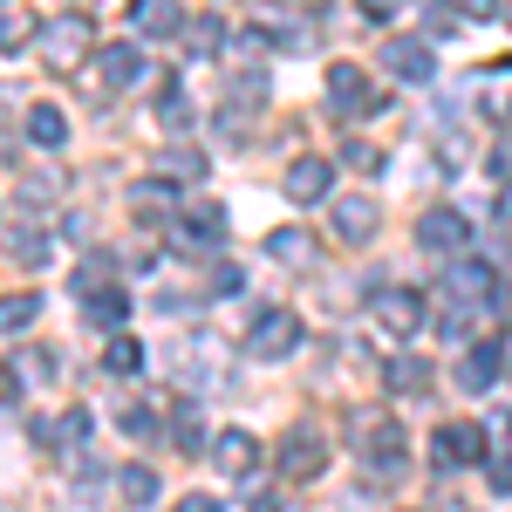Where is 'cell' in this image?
<instances>
[{
	"mask_svg": "<svg viewBox=\"0 0 512 512\" xmlns=\"http://www.w3.org/2000/svg\"><path fill=\"white\" fill-rule=\"evenodd\" d=\"M301 349V315L294 308H267V315H253V328H246V355L253 362H280V355Z\"/></svg>",
	"mask_w": 512,
	"mask_h": 512,
	"instance_id": "1",
	"label": "cell"
},
{
	"mask_svg": "<svg viewBox=\"0 0 512 512\" xmlns=\"http://www.w3.org/2000/svg\"><path fill=\"white\" fill-rule=\"evenodd\" d=\"M89 14H55L48 28H41V55H48V69H82V55H89Z\"/></svg>",
	"mask_w": 512,
	"mask_h": 512,
	"instance_id": "2",
	"label": "cell"
},
{
	"mask_svg": "<svg viewBox=\"0 0 512 512\" xmlns=\"http://www.w3.org/2000/svg\"><path fill=\"white\" fill-rule=\"evenodd\" d=\"M431 458H437V472H458V465H485V431H478V424H437Z\"/></svg>",
	"mask_w": 512,
	"mask_h": 512,
	"instance_id": "3",
	"label": "cell"
},
{
	"mask_svg": "<svg viewBox=\"0 0 512 512\" xmlns=\"http://www.w3.org/2000/svg\"><path fill=\"white\" fill-rule=\"evenodd\" d=\"M355 431H362V458H369V472H376V478H403V431H396V424L362 417Z\"/></svg>",
	"mask_w": 512,
	"mask_h": 512,
	"instance_id": "4",
	"label": "cell"
},
{
	"mask_svg": "<svg viewBox=\"0 0 512 512\" xmlns=\"http://www.w3.org/2000/svg\"><path fill=\"white\" fill-rule=\"evenodd\" d=\"M280 192L294 198V205H321V198L335 192V164L328 158H294L287 178H280Z\"/></svg>",
	"mask_w": 512,
	"mask_h": 512,
	"instance_id": "5",
	"label": "cell"
},
{
	"mask_svg": "<svg viewBox=\"0 0 512 512\" xmlns=\"http://www.w3.org/2000/svg\"><path fill=\"white\" fill-rule=\"evenodd\" d=\"M144 76V55H137V48H130V41H123V48H103V55H96V69H89V89H96V96H110V89H130V82Z\"/></svg>",
	"mask_w": 512,
	"mask_h": 512,
	"instance_id": "6",
	"label": "cell"
},
{
	"mask_svg": "<svg viewBox=\"0 0 512 512\" xmlns=\"http://www.w3.org/2000/svg\"><path fill=\"white\" fill-rule=\"evenodd\" d=\"M417 246H424V253H465V246H472L465 212H451V205H444V212H424V219H417Z\"/></svg>",
	"mask_w": 512,
	"mask_h": 512,
	"instance_id": "7",
	"label": "cell"
},
{
	"mask_svg": "<svg viewBox=\"0 0 512 512\" xmlns=\"http://www.w3.org/2000/svg\"><path fill=\"white\" fill-rule=\"evenodd\" d=\"M383 62H390V76H396V82H431V76H437L431 41H417V35H390Z\"/></svg>",
	"mask_w": 512,
	"mask_h": 512,
	"instance_id": "8",
	"label": "cell"
},
{
	"mask_svg": "<svg viewBox=\"0 0 512 512\" xmlns=\"http://www.w3.org/2000/svg\"><path fill=\"white\" fill-rule=\"evenodd\" d=\"M369 308H376V328H383V335H417V328H424V301H417L410 287H390V294H376Z\"/></svg>",
	"mask_w": 512,
	"mask_h": 512,
	"instance_id": "9",
	"label": "cell"
},
{
	"mask_svg": "<svg viewBox=\"0 0 512 512\" xmlns=\"http://www.w3.org/2000/svg\"><path fill=\"white\" fill-rule=\"evenodd\" d=\"M383 226V212H376V198H335V239H349V246H369Z\"/></svg>",
	"mask_w": 512,
	"mask_h": 512,
	"instance_id": "10",
	"label": "cell"
},
{
	"mask_svg": "<svg viewBox=\"0 0 512 512\" xmlns=\"http://www.w3.org/2000/svg\"><path fill=\"white\" fill-rule=\"evenodd\" d=\"M321 465H328V444H321V431H308V424L280 444V478H315Z\"/></svg>",
	"mask_w": 512,
	"mask_h": 512,
	"instance_id": "11",
	"label": "cell"
},
{
	"mask_svg": "<svg viewBox=\"0 0 512 512\" xmlns=\"http://www.w3.org/2000/svg\"><path fill=\"white\" fill-rule=\"evenodd\" d=\"M328 110H335V117L369 110V82H362V69H355V62H335V69H328Z\"/></svg>",
	"mask_w": 512,
	"mask_h": 512,
	"instance_id": "12",
	"label": "cell"
},
{
	"mask_svg": "<svg viewBox=\"0 0 512 512\" xmlns=\"http://www.w3.org/2000/svg\"><path fill=\"white\" fill-rule=\"evenodd\" d=\"M219 239H226V212H219V205H205V212H192V219H178L171 246H185V253H205V246H219Z\"/></svg>",
	"mask_w": 512,
	"mask_h": 512,
	"instance_id": "13",
	"label": "cell"
},
{
	"mask_svg": "<svg viewBox=\"0 0 512 512\" xmlns=\"http://www.w3.org/2000/svg\"><path fill=\"white\" fill-rule=\"evenodd\" d=\"M492 280H499V274H492L485 260H458V267L444 274V287H451V301H499Z\"/></svg>",
	"mask_w": 512,
	"mask_h": 512,
	"instance_id": "14",
	"label": "cell"
},
{
	"mask_svg": "<svg viewBox=\"0 0 512 512\" xmlns=\"http://www.w3.org/2000/svg\"><path fill=\"white\" fill-rule=\"evenodd\" d=\"M130 21H137V35H151V41H171V35H185L192 21L178 14V7H164V0H137L130 7Z\"/></svg>",
	"mask_w": 512,
	"mask_h": 512,
	"instance_id": "15",
	"label": "cell"
},
{
	"mask_svg": "<svg viewBox=\"0 0 512 512\" xmlns=\"http://www.w3.org/2000/svg\"><path fill=\"white\" fill-rule=\"evenodd\" d=\"M499 369H506V342H478V349L458 362V390H485Z\"/></svg>",
	"mask_w": 512,
	"mask_h": 512,
	"instance_id": "16",
	"label": "cell"
},
{
	"mask_svg": "<svg viewBox=\"0 0 512 512\" xmlns=\"http://www.w3.org/2000/svg\"><path fill=\"white\" fill-rule=\"evenodd\" d=\"M253 458H260V451H253V437L246 431H226V437H212V465H219V472H253Z\"/></svg>",
	"mask_w": 512,
	"mask_h": 512,
	"instance_id": "17",
	"label": "cell"
},
{
	"mask_svg": "<svg viewBox=\"0 0 512 512\" xmlns=\"http://www.w3.org/2000/svg\"><path fill=\"white\" fill-rule=\"evenodd\" d=\"M62 137H69V117H62L55 103H35V110H28V144H41V151H62Z\"/></svg>",
	"mask_w": 512,
	"mask_h": 512,
	"instance_id": "18",
	"label": "cell"
},
{
	"mask_svg": "<svg viewBox=\"0 0 512 512\" xmlns=\"http://www.w3.org/2000/svg\"><path fill=\"white\" fill-rule=\"evenodd\" d=\"M185 48H192V62H212V55L226 48V21H219V14H192V28H185Z\"/></svg>",
	"mask_w": 512,
	"mask_h": 512,
	"instance_id": "19",
	"label": "cell"
},
{
	"mask_svg": "<svg viewBox=\"0 0 512 512\" xmlns=\"http://www.w3.org/2000/svg\"><path fill=\"white\" fill-rule=\"evenodd\" d=\"M383 376H390L396 396H424V383H431V362H424V355H390V369H383Z\"/></svg>",
	"mask_w": 512,
	"mask_h": 512,
	"instance_id": "20",
	"label": "cell"
},
{
	"mask_svg": "<svg viewBox=\"0 0 512 512\" xmlns=\"http://www.w3.org/2000/svg\"><path fill=\"white\" fill-rule=\"evenodd\" d=\"M117 492H123V506H158V472L151 465H123Z\"/></svg>",
	"mask_w": 512,
	"mask_h": 512,
	"instance_id": "21",
	"label": "cell"
},
{
	"mask_svg": "<svg viewBox=\"0 0 512 512\" xmlns=\"http://www.w3.org/2000/svg\"><path fill=\"white\" fill-rule=\"evenodd\" d=\"M35 315H41V294H0V335L35 328Z\"/></svg>",
	"mask_w": 512,
	"mask_h": 512,
	"instance_id": "22",
	"label": "cell"
},
{
	"mask_svg": "<svg viewBox=\"0 0 512 512\" xmlns=\"http://www.w3.org/2000/svg\"><path fill=\"white\" fill-rule=\"evenodd\" d=\"M7 260H14V267H41V260H48V233L14 226V233H7Z\"/></svg>",
	"mask_w": 512,
	"mask_h": 512,
	"instance_id": "23",
	"label": "cell"
},
{
	"mask_svg": "<svg viewBox=\"0 0 512 512\" xmlns=\"http://www.w3.org/2000/svg\"><path fill=\"white\" fill-rule=\"evenodd\" d=\"M267 253H274L280 267H308V260H315V239L287 226V233H274V239H267Z\"/></svg>",
	"mask_w": 512,
	"mask_h": 512,
	"instance_id": "24",
	"label": "cell"
},
{
	"mask_svg": "<svg viewBox=\"0 0 512 512\" xmlns=\"http://www.w3.org/2000/svg\"><path fill=\"white\" fill-rule=\"evenodd\" d=\"M35 35H41V28L28 21V14H21V7H7V14H0V55H14V48H28Z\"/></svg>",
	"mask_w": 512,
	"mask_h": 512,
	"instance_id": "25",
	"label": "cell"
},
{
	"mask_svg": "<svg viewBox=\"0 0 512 512\" xmlns=\"http://www.w3.org/2000/svg\"><path fill=\"white\" fill-rule=\"evenodd\" d=\"M171 178H178V185H192V178H205V158H198L192 144H178V151H164V185H171Z\"/></svg>",
	"mask_w": 512,
	"mask_h": 512,
	"instance_id": "26",
	"label": "cell"
},
{
	"mask_svg": "<svg viewBox=\"0 0 512 512\" xmlns=\"http://www.w3.org/2000/svg\"><path fill=\"white\" fill-rule=\"evenodd\" d=\"M62 192H69L62 171H28V178H21V198H28V205H48V198H62Z\"/></svg>",
	"mask_w": 512,
	"mask_h": 512,
	"instance_id": "27",
	"label": "cell"
},
{
	"mask_svg": "<svg viewBox=\"0 0 512 512\" xmlns=\"http://www.w3.org/2000/svg\"><path fill=\"white\" fill-rule=\"evenodd\" d=\"M158 123H164V130H185V123H192V103H185V89H178V82L158 96Z\"/></svg>",
	"mask_w": 512,
	"mask_h": 512,
	"instance_id": "28",
	"label": "cell"
},
{
	"mask_svg": "<svg viewBox=\"0 0 512 512\" xmlns=\"http://www.w3.org/2000/svg\"><path fill=\"white\" fill-rule=\"evenodd\" d=\"M137 362H144V349H137V342H130V335H117V342H110V349H103V369H110V376H130V369H137Z\"/></svg>",
	"mask_w": 512,
	"mask_h": 512,
	"instance_id": "29",
	"label": "cell"
},
{
	"mask_svg": "<svg viewBox=\"0 0 512 512\" xmlns=\"http://www.w3.org/2000/svg\"><path fill=\"white\" fill-rule=\"evenodd\" d=\"M123 315H130V301H123V294H96V301H89V321H96V328H117Z\"/></svg>",
	"mask_w": 512,
	"mask_h": 512,
	"instance_id": "30",
	"label": "cell"
},
{
	"mask_svg": "<svg viewBox=\"0 0 512 512\" xmlns=\"http://www.w3.org/2000/svg\"><path fill=\"white\" fill-rule=\"evenodd\" d=\"M171 437H178V451H198V410H192V403L171 410Z\"/></svg>",
	"mask_w": 512,
	"mask_h": 512,
	"instance_id": "31",
	"label": "cell"
},
{
	"mask_svg": "<svg viewBox=\"0 0 512 512\" xmlns=\"http://www.w3.org/2000/svg\"><path fill=\"white\" fill-rule=\"evenodd\" d=\"M342 164H349V171H383V151L362 144V137H349V144H342Z\"/></svg>",
	"mask_w": 512,
	"mask_h": 512,
	"instance_id": "32",
	"label": "cell"
},
{
	"mask_svg": "<svg viewBox=\"0 0 512 512\" xmlns=\"http://www.w3.org/2000/svg\"><path fill=\"white\" fill-rule=\"evenodd\" d=\"M205 287H212V294H239V287H246V274H239V267H212V280H205Z\"/></svg>",
	"mask_w": 512,
	"mask_h": 512,
	"instance_id": "33",
	"label": "cell"
},
{
	"mask_svg": "<svg viewBox=\"0 0 512 512\" xmlns=\"http://www.w3.org/2000/svg\"><path fill=\"white\" fill-rule=\"evenodd\" d=\"M55 431L69 437V444H82V437H89V410H62V424H55Z\"/></svg>",
	"mask_w": 512,
	"mask_h": 512,
	"instance_id": "34",
	"label": "cell"
},
{
	"mask_svg": "<svg viewBox=\"0 0 512 512\" xmlns=\"http://www.w3.org/2000/svg\"><path fill=\"white\" fill-rule=\"evenodd\" d=\"M178 512H226V499H212V492H192V499H185Z\"/></svg>",
	"mask_w": 512,
	"mask_h": 512,
	"instance_id": "35",
	"label": "cell"
},
{
	"mask_svg": "<svg viewBox=\"0 0 512 512\" xmlns=\"http://www.w3.org/2000/svg\"><path fill=\"white\" fill-rule=\"evenodd\" d=\"M21 369H28V376H55V355H48V349H35L28 362H21Z\"/></svg>",
	"mask_w": 512,
	"mask_h": 512,
	"instance_id": "36",
	"label": "cell"
},
{
	"mask_svg": "<svg viewBox=\"0 0 512 512\" xmlns=\"http://www.w3.org/2000/svg\"><path fill=\"white\" fill-rule=\"evenodd\" d=\"M492 485H499V492H512V465H506V458L492 465Z\"/></svg>",
	"mask_w": 512,
	"mask_h": 512,
	"instance_id": "37",
	"label": "cell"
},
{
	"mask_svg": "<svg viewBox=\"0 0 512 512\" xmlns=\"http://www.w3.org/2000/svg\"><path fill=\"white\" fill-rule=\"evenodd\" d=\"M499 212H506V219H512V185H506V192H499Z\"/></svg>",
	"mask_w": 512,
	"mask_h": 512,
	"instance_id": "38",
	"label": "cell"
},
{
	"mask_svg": "<svg viewBox=\"0 0 512 512\" xmlns=\"http://www.w3.org/2000/svg\"><path fill=\"white\" fill-rule=\"evenodd\" d=\"M506 437H512V417H506ZM506 451H512V444H506Z\"/></svg>",
	"mask_w": 512,
	"mask_h": 512,
	"instance_id": "39",
	"label": "cell"
}]
</instances>
